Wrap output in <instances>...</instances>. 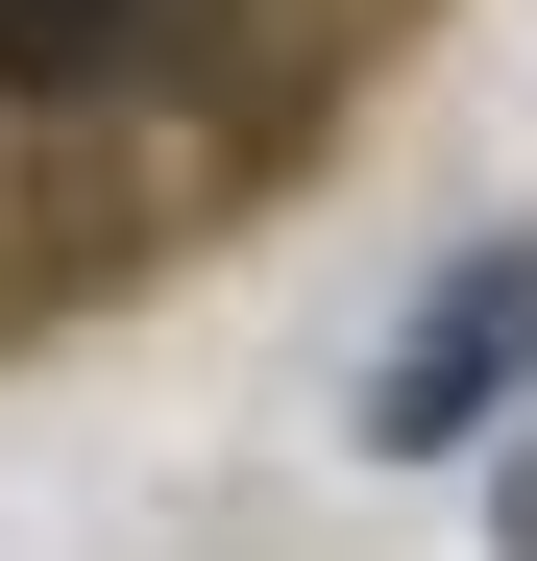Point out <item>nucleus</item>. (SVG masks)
<instances>
[{
	"mask_svg": "<svg viewBox=\"0 0 537 561\" xmlns=\"http://www.w3.org/2000/svg\"><path fill=\"white\" fill-rule=\"evenodd\" d=\"M513 366H537V244H465V268H439V318L391 342V391H367V415L439 463V439H489V391H513Z\"/></svg>",
	"mask_w": 537,
	"mask_h": 561,
	"instance_id": "obj_1",
	"label": "nucleus"
},
{
	"mask_svg": "<svg viewBox=\"0 0 537 561\" xmlns=\"http://www.w3.org/2000/svg\"><path fill=\"white\" fill-rule=\"evenodd\" d=\"M513 561H537V489H513Z\"/></svg>",
	"mask_w": 537,
	"mask_h": 561,
	"instance_id": "obj_3",
	"label": "nucleus"
},
{
	"mask_svg": "<svg viewBox=\"0 0 537 561\" xmlns=\"http://www.w3.org/2000/svg\"><path fill=\"white\" fill-rule=\"evenodd\" d=\"M196 0H0V99H123Z\"/></svg>",
	"mask_w": 537,
	"mask_h": 561,
	"instance_id": "obj_2",
	"label": "nucleus"
}]
</instances>
